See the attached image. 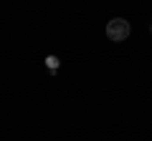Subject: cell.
Instances as JSON below:
<instances>
[{"label": "cell", "instance_id": "6da1fadb", "mask_svg": "<svg viewBox=\"0 0 152 141\" xmlns=\"http://www.w3.org/2000/svg\"><path fill=\"white\" fill-rule=\"evenodd\" d=\"M129 23L124 20V18H114V20H109L107 23V35H109V40H127L129 38Z\"/></svg>", "mask_w": 152, "mask_h": 141}]
</instances>
